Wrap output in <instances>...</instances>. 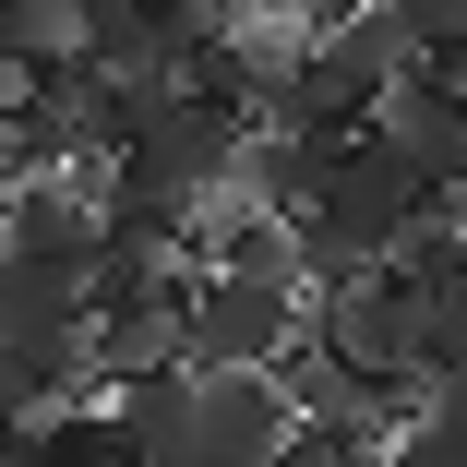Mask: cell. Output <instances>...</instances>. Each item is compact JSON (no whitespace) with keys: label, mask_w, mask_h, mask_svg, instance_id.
Returning <instances> with one entry per match:
<instances>
[{"label":"cell","mask_w":467,"mask_h":467,"mask_svg":"<svg viewBox=\"0 0 467 467\" xmlns=\"http://www.w3.org/2000/svg\"><path fill=\"white\" fill-rule=\"evenodd\" d=\"M420 204H431V180L408 168V144H396L384 120H359V132L324 144V192H312L288 228H312V240H336V252H359V264H384Z\"/></svg>","instance_id":"1"},{"label":"cell","mask_w":467,"mask_h":467,"mask_svg":"<svg viewBox=\"0 0 467 467\" xmlns=\"http://www.w3.org/2000/svg\"><path fill=\"white\" fill-rule=\"evenodd\" d=\"M312 336L300 275H192V371H275Z\"/></svg>","instance_id":"2"},{"label":"cell","mask_w":467,"mask_h":467,"mask_svg":"<svg viewBox=\"0 0 467 467\" xmlns=\"http://www.w3.org/2000/svg\"><path fill=\"white\" fill-rule=\"evenodd\" d=\"M420 324H431V288H408V275H371V288H348V300L312 312V336L348 371H420Z\"/></svg>","instance_id":"3"},{"label":"cell","mask_w":467,"mask_h":467,"mask_svg":"<svg viewBox=\"0 0 467 467\" xmlns=\"http://www.w3.org/2000/svg\"><path fill=\"white\" fill-rule=\"evenodd\" d=\"M192 408H204V455L216 467H275V443L300 431L275 371H192Z\"/></svg>","instance_id":"4"},{"label":"cell","mask_w":467,"mask_h":467,"mask_svg":"<svg viewBox=\"0 0 467 467\" xmlns=\"http://www.w3.org/2000/svg\"><path fill=\"white\" fill-rule=\"evenodd\" d=\"M156 300H192V264H180V240H156V228H120L109 216V240H97V264H84V312H156Z\"/></svg>","instance_id":"5"},{"label":"cell","mask_w":467,"mask_h":467,"mask_svg":"<svg viewBox=\"0 0 467 467\" xmlns=\"http://www.w3.org/2000/svg\"><path fill=\"white\" fill-rule=\"evenodd\" d=\"M384 132L408 144V168L431 180V192H467V97H455L431 60H420L396 97H384Z\"/></svg>","instance_id":"6"},{"label":"cell","mask_w":467,"mask_h":467,"mask_svg":"<svg viewBox=\"0 0 467 467\" xmlns=\"http://www.w3.org/2000/svg\"><path fill=\"white\" fill-rule=\"evenodd\" d=\"M156 371H192V300H156V312H109L97 324V384H156Z\"/></svg>","instance_id":"7"},{"label":"cell","mask_w":467,"mask_h":467,"mask_svg":"<svg viewBox=\"0 0 467 467\" xmlns=\"http://www.w3.org/2000/svg\"><path fill=\"white\" fill-rule=\"evenodd\" d=\"M204 275H300V240H288V216H264V204H204Z\"/></svg>","instance_id":"8"},{"label":"cell","mask_w":467,"mask_h":467,"mask_svg":"<svg viewBox=\"0 0 467 467\" xmlns=\"http://www.w3.org/2000/svg\"><path fill=\"white\" fill-rule=\"evenodd\" d=\"M72 312H84V275L25 264L13 240H0V336H36V324H72Z\"/></svg>","instance_id":"9"},{"label":"cell","mask_w":467,"mask_h":467,"mask_svg":"<svg viewBox=\"0 0 467 467\" xmlns=\"http://www.w3.org/2000/svg\"><path fill=\"white\" fill-rule=\"evenodd\" d=\"M0 48H13L25 72L84 60V0H0Z\"/></svg>","instance_id":"10"},{"label":"cell","mask_w":467,"mask_h":467,"mask_svg":"<svg viewBox=\"0 0 467 467\" xmlns=\"http://www.w3.org/2000/svg\"><path fill=\"white\" fill-rule=\"evenodd\" d=\"M36 443H48V467H132L120 408H60V420H36Z\"/></svg>","instance_id":"11"},{"label":"cell","mask_w":467,"mask_h":467,"mask_svg":"<svg viewBox=\"0 0 467 467\" xmlns=\"http://www.w3.org/2000/svg\"><path fill=\"white\" fill-rule=\"evenodd\" d=\"M420 371L431 384H467V264L431 288V324H420Z\"/></svg>","instance_id":"12"},{"label":"cell","mask_w":467,"mask_h":467,"mask_svg":"<svg viewBox=\"0 0 467 467\" xmlns=\"http://www.w3.org/2000/svg\"><path fill=\"white\" fill-rule=\"evenodd\" d=\"M371 455H384V431H359V420H300L275 443V467H371Z\"/></svg>","instance_id":"13"},{"label":"cell","mask_w":467,"mask_h":467,"mask_svg":"<svg viewBox=\"0 0 467 467\" xmlns=\"http://www.w3.org/2000/svg\"><path fill=\"white\" fill-rule=\"evenodd\" d=\"M384 13L420 36V60H455L467 48V0H384Z\"/></svg>","instance_id":"14"},{"label":"cell","mask_w":467,"mask_h":467,"mask_svg":"<svg viewBox=\"0 0 467 467\" xmlns=\"http://www.w3.org/2000/svg\"><path fill=\"white\" fill-rule=\"evenodd\" d=\"M384 467H467V443H455L443 420H420V431H396V443H384Z\"/></svg>","instance_id":"15"},{"label":"cell","mask_w":467,"mask_h":467,"mask_svg":"<svg viewBox=\"0 0 467 467\" xmlns=\"http://www.w3.org/2000/svg\"><path fill=\"white\" fill-rule=\"evenodd\" d=\"M36 420H48V408H36V384H25V359L0 348V443H25Z\"/></svg>","instance_id":"16"},{"label":"cell","mask_w":467,"mask_h":467,"mask_svg":"<svg viewBox=\"0 0 467 467\" xmlns=\"http://www.w3.org/2000/svg\"><path fill=\"white\" fill-rule=\"evenodd\" d=\"M25 84H36V72H25L13 48H0V120H13V109H25Z\"/></svg>","instance_id":"17"},{"label":"cell","mask_w":467,"mask_h":467,"mask_svg":"<svg viewBox=\"0 0 467 467\" xmlns=\"http://www.w3.org/2000/svg\"><path fill=\"white\" fill-rule=\"evenodd\" d=\"M0 467H48V443H36V431H25V443H0Z\"/></svg>","instance_id":"18"},{"label":"cell","mask_w":467,"mask_h":467,"mask_svg":"<svg viewBox=\"0 0 467 467\" xmlns=\"http://www.w3.org/2000/svg\"><path fill=\"white\" fill-rule=\"evenodd\" d=\"M13 192H25V168H13V144H0V204H13Z\"/></svg>","instance_id":"19"},{"label":"cell","mask_w":467,"mask_h":467,"mask_svg":"<svg viewBox=\"0 0 467 467\" xmlns=\"http://www.w3.org/2000/svg\"><path fill=\"white\" fill-rule=\"evenodd\" d=\"M455 228H467V192H455Z\"/></svg>","instance_id":"20"},{"label":"cell","mask_w":467,"mask_h":467,"mask_svg":"<svg viewBox=\"0 0 467 467\" xmlns=\"http://www.w3.org/2000/svg\"><path fill=\"white\" fill-rule=\"evenodd\" d=\"M371 467H384V455H371Z\"/></svg>","instance_id":"21"}]
</instances>
